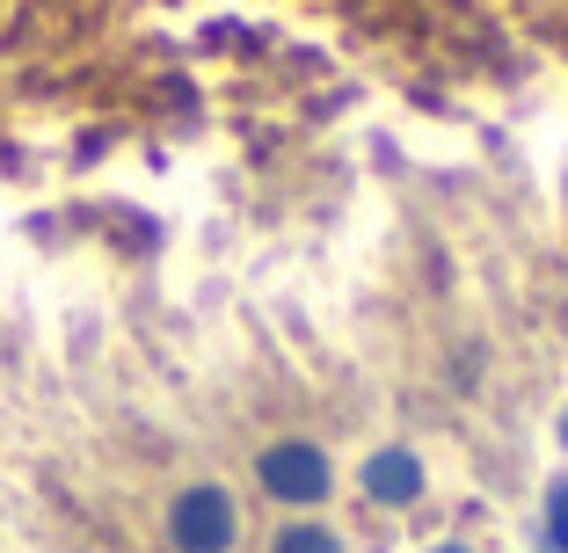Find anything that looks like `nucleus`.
<instances>
[{"label": "nucleus", "mask_w": 568, "mask_h": 553, "mask_svg": "<svg viewBox=\"0 0 568 553\" xmlns=\"http://www.w3.org/2000/svg\"><path fill=\"white\" fill-rule=\"evenodd\" d=\"M561 437H568V422H561Z\"/></svg>", "instance_id": "7"}, {"label": "nucleus", "mask_w": 568, "mask_h": 553, "mask_svg": "<svg viewBox=\"0 0 568 553\" xmlns=\"http://www.w3.org/2000/svg\"><path fill=\"white\" fill-rule=\"evenodd\" d=\"M263 488L277 503H321L328 495V459L314 444H277V452H263Z\"/></svg>", "instance_id": "2"}, {"label": "nucleus", "mask_w": 568, "mask_h": 553, "mask_svg": "<svg viewBox=\"0 0 568 553\" xmlns=\"http://www.w3.org/2000/svg\"><path fill=\"white\" fill-rule=\"evenodd\" d=\"M547 532H554V546L568 553V481H554V495H547Z\"/></svg>", "instance_id": "5"}, {"label": "nucleus", "mask_w": 568, "mask_h": 553, "mask_svg": "<svg viewBox=\"0 0 568 553\" xmlns=\"http://www.w3.org/2000/svg\"><path fill=\"white\" fill-rule=\"evenodd\" d=\"M365 488H372V503H416L423 495V467L408 452H372Z\"/></svg>", "instance_id": "3"}, {"label": "nucleus", "mask_w": 568, "mask_h": 553, "mask_svg": "<svg viewBox=\"0 0 568 553\" xmlns=\"http://www.w3.org/2000/svg\"><path fill=\"white\" fill-rule=\"evenodd\" d=\"M437 553H467V546H437Z\"/></svg>", "instance_id": "6"}, {"label": "nucleus", "mask_w": 568, "mask_h": 553, "mask_svg": "<svg viewBox=\"0 0 568 553\" xmlns=\"http://www.w3.org/2000/svg\"><path fill=\"white\" fill-rule=\"evenodd\" d=\"M277 553H343V546H335L321 524H292V532L277 539Z\"/></svg>", "instance_id": "4"}, {"label": "nucleus", "mask_w": 568, "mask_h": 553, "mask_svg": "<svg viewBox=\"0 0 568 553\" xmlns=\"http://www.w3.org/2000/svg\"><path fill=\"white\" fill-rule=\"evenodd\" d=\"M234 532H241V518H234V495H226V488H183L175 510H168L175 553H226Z\"/></svg>", "instance_id": "1"}]
</instances>
